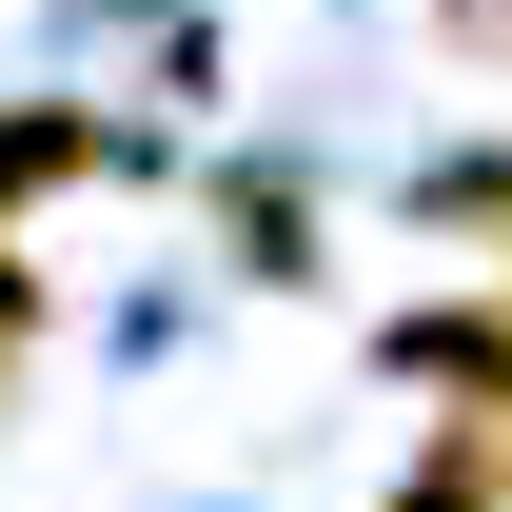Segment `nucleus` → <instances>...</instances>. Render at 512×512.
Masks as SVG:
<instances>
[{"label": "nucleus", "instance_id": "nucleus-1", "mask_svg": "<svg viewBox=\"0 0 512 512\" xmlns=\"http://www.w3.org/2000/svg\"><path fill=\"white\" fill-rule=\"evenodd\" d=\"M375 375L453 394V414H512V276H493V296H414V316L375 335Z\"/></svg>", "mask_w": 512, "mask_h": 512}, {"label": "nucleus", "instance_id": "nucleus-2", "mask_svg": "<svg viewBox=\"0 0 512 512\" xmlns=\"http://www.w3.org/2000/svg\"><path fill=\"white\" fill-rule=\"evenodd\" d=\"M99 158H119V138L60 119V99H40V119H0V217H20V197H60V178H99Z\"/></svg>", "mask_w": 512, "mask_h": 512}, {"label": "nucleus", "instance_id": "nucleus-6", "mask_svg": "<svg viewBox=\"0 0 512 512\" xmlns=\"http://www.w3.org/2000/svg\"><path fill=\"white\" fill-rule=\"evenodd\" d=\"M434 20H453V40H473V60H512V0H434Z\"/></svg>", "mask_w": 512, "mask_h": 512}, {"label": "nucleus", "instance_id": "nucleus-5", "mask_svg": "<svg viewBox=\"0 0 512 512\" xmlns=\"http://www.w3.org/2000/svg\"><path fill=\"white\" fill-rule=\"evenodd\" d=\"M20 355H40V276L0 256V394H20Z\"/></svg>", "mask_w": 512, "mask_h": 512}, {"label": "nucleus", "instance_id": "nucleus-3", "mask_svg": "<svg viewBox=\"0 0 512 512\" xmlns=\"http://www.w3.org/2000/svg\"><path fill=\"white\" fill-rule=\"evenodd\" d=\"M217 237H237L256 276H316V197H296V178H237V197H217Z\"/></svg>", "mask_w": 512, "mask_h": 512}, {"label": "nucleus", "instance_id": "nucleus-4", "mask_svg": "<svg viewBox=\"0 0 512 512\" xmlns=\"http://www.w3.org/2000/svg\"><path fill=\"white\" fill-rule=\"evenodd\" d=\"M434 237H512V138H493V158H453V178H434Z\"/></svg>", "mask_w": 512, "mask_h": 512}]
</instances>
